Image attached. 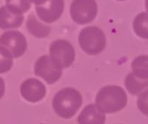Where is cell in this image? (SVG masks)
Listing matches in <instances>:
<instances>
[{
  "mask_svg": "<svg viewBox=\"0 0 148 124\" xmlns=\"http://www.w3.org/2000/svg\"><path fill=\"white\" fill-rule=\"evenodd\" d=\"M127 103L125 90L117 85L101 88L96 95L95 105L104 114H112L124 109Z\"/></svg>",
  "mask_w": 148,
  "mask_h": 124,
  "instance_id": "1",
  "label": "cell"
},
{
  "mask_svg": "<svg viewBox=\"0 0 148 124\" xmlns=\"http://www.w3.org/2000/svg\"><path fill=\"white\" fill-rule=\"evenodd\" d=\"M82 104L81 93L74 88L59 90L53 98L52 106L57 116L63 119L72 118Z\"/></svg>",
  "mask_w": 148,
  "mask_h": 124,
  "instance_id": "2",
  "label": "cell"
},
{
  "mask_svg": "<svg viewBox=\"0 0 148 124\" xmlns=\"http://www.w3.org/2000/svg\"><path fill=\"white\" fill-rule=\"evenodd\" d=\"M79 43L88 55L100 54L106 47L107 38L104 32L96 26H88L82 29L79 34Z\"/></svg>",
  "mask_w": 148,
  "mask_h": 124,
  "instance_id": "3",
  "label": "cell"
},
{
  "mask_svg": "<svg viewBox=\"0 0 148 124\" xmlns=\"http://www.w3.org/2000/svg\"><path fill=\"white\" fill-rule=\"evenodd\" d=\"M49 56L60 68L65 69L72 65L75 58V49L67 40L54 41L49 47Z\"/></svg>",
  "mask_w": 148,
  "mask_h": 124,
  "instance_id": "4",
  "label": "cell"
},
{
  "mask_svg": "<svg viewBox=\"0 0 148 124\" xmlns=\"http://www.w3.org/2000/svg\"><path fill=\"white\" fill-rule=\"evenodd\" d=\"M98 11L95 0H73L70 6L72 19L78 24H86L92 22Z\"/></svg>",
  "mask_w": 148,
  "mask_h": 124,
  "instance_id": "5",
  "label": "cell"
},
{
  "mask_svg": "<svg viewBox=\"0 0 148 124\" xmlns=\"http://www.w3.org/2000/svg\"><path fill=\"white\" fill-rule=\"evenodd\" d=\"M36 76L42 77L49 84L57 82L62 74V69L52 61L50 56L44 55L40 56L35 63Z\"/></svg>",
  "mask_w": 148,
  "mask_h": 124,
  "instance_id": "6",
  "label": "cell"
},
{
  "mask_svg": "<svg viewBox=\"0 0 148 124\" xmlns=\"http://www.w3.org/2000/svg\"><path fill=\"white\" fill-rule=\"evenodd\" d=\"M0 45L4 47L12 57L17 58L24 54L27 49L25 37L19 31H6L0 37Z\"/></svg>",
  "mask_w": 148,
  "mask_h": 124,
  "instance_id": "7",
  "label": "cell"
},
{
  "mask_svg": "<svg viewBox=\"0 0 148 124\" xmlns=\"http://www.w3.org/2000/svg\"><path fill=\"white\" fill-rule=\"evenodd\" d=\"M37 16L45 23H54L58 20L64 10V0H48L36 8Z\"/></svg>",
  "mask_w": 148,
  "mask_h": 124,
  "instance_id": "8",
  "label": "cell"
},
{
  "mask_svg": "<svg viewBox=\"0 0 148 124\" xmlns=\"http://www.w3.org/2000/svg\"><path fill=\"white\" fill-rule=\"evenodd\" d=\"M22 96L29 103H37L42 101L46 95L44 84L37 79L29 78L25 80L20 88Z\"/></svg>",
  "mask_w": 148,
  "mask_h": 124,
  "instance_id": "9",
  "label": "cell"
},
{
  "mask_svg": "<svg viewBox=\"0 0 148 124\" xmlns=\"http://www.w3.org/2000/svg\"><path fill=\"white\" fill-rule=\"evenodd\" d=\"M79 124H104L106 116L95 104L86 106L78 116Z\"/></svg>",
  "mask_w": 148,
  "mask_h": 124,
  "instance_id": "10",
  "label": "cell"
},
{
  "mask_svg": "<svg viewBox=\"0 0 148 124\" xmlns=\"http://www.w3.org/2000/svg\"><path fill=\"white\" fill-rule=\"evenodd\" d=\"M23 16L10 11L6 6L0 7V28L3 30L18 28L23 22Z\"/></svg>",
  "mask_w": 148,
  "mask_h": 124,
  "instance_id": "11",
  "label": "cell"
},
{
  "mask_svg": "<svg viewBox=\"0 0 148 124\" xmlns=\"http://www.w3.org/2000/svg\"><path fill=\"white\" fill-rule=\"evenodd\" d=\"M27 29L36 37H45L50 33V27L40 23L34 15L30 14L27 20Z\"/></svg>",
  "mask_w": 148,
  "mask_h": 124,
  "instance_id": "12",
  "label": "cell"
},
{
  "mask_svg": "<svg viewBox=\"0 0 148 124\" xmlns=\"http://www.w3.org/2000/svg\"><path fill=\"white\" fill-rule=\"evenodd\" d=\"M132 69L136 77L148 80V56L141 55L134 58L132 62Z\"/></svg>",
  "mask_w": 148,
  "mask_h": 124,
  "instance_id": "13",
  "label": "cell"
},
{
  "mask_svg": "<svg viewBox=\"0 0 148 124\" xmlns=\"http://www.w3.org/2000/svg\"><path fill=\"white\" fill-rule=\"evenodd\" d=\"M127 90L133 95H138L145 88L148 87V80H143L136 77L133 72L127 74L125 79Z\"/></svg>",
  "mask_w": 148,
  "mask_h": 124,
  "instance_id": "14",
  "label": "cell"
},
{
  "mask_svg": "<svg viewBox=\"0 0 148 124\" xmlns=\"http://www.w3.org/2000/svg\"><path fill=\"white\" fill-rule=\"evenodd\" d=\"M135 34L144 39H148V13L141 12L138 14L133 23Z\"/></svg>",
  "mask_w": 148,
  "mask_h": 124,
  "instance_id": "15",
  "label": "cell"
},
{
  "mask_svg": "<svg viewBox=\"0 0 148 124\" xmlns=\"http://www.w3.org/2000/svg\"><path fill=\"white\" fill-rule=\"evenodd\" d=\"M6 8L18 15H23V13L28 11L30 9V0H5Z\"/></svg>",
  "mask_w": 148,
  "mask_h": 124,
  "instance_id": "16",
  "label": "cell"
},
{
  "mask_svg": "<svg viewBox=\"0 0 148 124\" xmlns=\"http://www.w3.org/2000/svg\"><path fill=\"white\" fill-rule=\"evenodd\" d=\"M12 58L10 52L0 45V73H6L11 69L13 65Z\"/></svg>",
  "mask_w": 148,
  "mask_h": 124,
  "instance_id": "17",
  "label": "cell"
},
{
  "mask_svg": "<svg viewBox=\"0 0 148 124\" xmlns=\"http://www.w3.org/2000/svg\"><path fill=\"white\" fill-rule=\"evenodd\" d=\"M137 105L141 113L148 116V90L140 95L137 101Z\"/></svg>",
  "mask_w": 148,
  "mask_h": 124,
  "instance_id": "18",
  "label": "cell"
},
{
  "mask_svg": "<svg viewBox=\"0 0 148 124\" xmlns=\"http://www.w3.org/2000/svg\"><path fill=\"white\" fill-rule=\"evenodd\" d=\"M4 91H5V84H4V81L0 77V99L3 96V95H4Z\"/></svg>",
  "mask_w": 148,
  "mask_h": 124,
  "instance_id": "19",
  "label": "cell"
},
{
  "mask_svg": "<svg viewBox=\"0 0 148 124\" xmlns=\"http://www.w3.org/2000/svg\"><path fill=\"white\" fill-rule=\"evenodd\" d=\"M48 0H30V2L34 3L35 4H36L37 6L38 5H42L43 3H45Z\"/></svg>",
  "mask_w": 148,
  "mask_h": 124,
  "instance_id": "20",
  "label": "cell"
},
{
  "mask_svg": "<svg viewBox=\"0 0 148 124\" xmlns=\"http://www.w3.org/2000/svg\"><path fill=\"white\" fill-rule=\"evenodd\" d=\"M146 9H147L148 13V0H146Z\"/></svg>",
  "mask_w": 148,
  "mask_h": 124,
  "instance_id": "21",
  "label": "cell"
},
{
  "mask_svg": "<svg viewBox=\"0 0 148 124\" xmlns=\"http://www.w3.org/2000/svg\"><path fill=\"white\" fill-rule=\"evenodd\" d=\"M119 1H124V0H119Z\"/></svg>",
  "mask_w": 148,
  "mask_h": 124,
  "instance_id": "22",
  "label": "cell"
}]
</instances>
